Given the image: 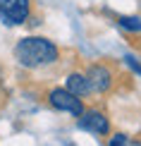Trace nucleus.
<instances>
[{
  "label": "nucleus",
  "mask_w": 141,
  "mask_h": 146,
  "mask_svg": "<svg viewBox=\"0 0 141 146\" xmlns=\"http://www.w3.org/2000/svg\"><path fill=\"white\" fill-rule=\"evenodd\" d=\"M48 103H50L55 110L72 113L74 117H79V115L84 113V103H81V98L72 96L67 89H53L50 94H48Z\"/></svg>",
  "instance_id": "obj_3"
},
{
  "label": "nucleus",
  "mask_w": 141,
  "mask_h": 146,
  "mask_svg": "<svg viewBox=\"0 0 141 146\" xmlns=\"http://www.w3.org/2000/svg\"><path fill=\"white\" fill-rule=\"evenodd\" d=\"M31 17V0H0V22L19 27Z\"/></svg>",
  "instance_id": "obj_2"
},
{
  "label": "nucleus",
  "mask_w": 141,
  "mask_h": 146,
  "mask_svg": "<svg viewBox=\"0 0 141 146\" xmlns=\"http://www.w3.org/2000/svg\"><path fill=\"white\" fill-rule=\"evenodd\" d=\"M117 27H122L124 31H132V34H141V17H117Z\"/></svg>",
  "instance_id": "obj_7"
},
{
  "label": "nucleus",
  "mask_w": 141,
  "mask_h": 146,
  "mask_svg": "<svg viewBox=\"0 0 141 146\" xmlns=\"http://www.w3.org/2000/svg\"><path fill=\"white\" fill-rule=\"evenodd\" d=\"M86 77L91 82V89H96V91H108L110 86H113V72H110V67L103 65V62L91 65Z\"/></svg>",
  "instance_id": "obj_5"
},
{
  "label": "nucleus",
  "mask_w": 141,
  "mask_h": 146,
  "mask_svg": "<svg viewBox=\"0 0 141 146\" xmlns=\"http://www.w3.org/2000/svg\"><path fill=\"white\" fill-rule=\"evenodd\" d=\"M127 146H141V141H129V139H127Z\"/></svg>",
  "instance_id": "obj_9"
},
{
  "label": "nucleus",
  "mask_w": 141,
  "mask_h": 146,
  "mask_svg": "<svg viewBox=\"0 0 141 146\" xmlns=\"http://www.w3.org/2000/svg\"><path fill=\"white\" fill-rule=\"evenodd\" d=\"M58 55H60L58 46L53 41L43 38V36H24L15 46V60L22 67H29V70L48 67L58 60Z\"/></svg>",
  "instance_id": "obj_1"
},
{
  "label": "nucleus",
  "mask_w": 141,
  "mask_h": 146,
  "mask_svg": "<svg viewBox=\"0 0 141 146\" xmlns=\"http://www.w3.org/2000/svg\"><path fill=\"white\" fill-rule=\"evenodd\" d=\"M108 146H127V137L124 134H113L110 141H108Z\"/></svg>",
  "instance_id": "obj_8"
},
{
  "label": "nucleus",
  "mask_w": 141,
  "mask_h": 146,
  "mask_svg": "<svg viewBox=\"0 0 141 146\" xmlns=\"http://www.w3.org/2000/svg\"><path fill=\"white\" fill-rule=\"evenodd\" d=\"M79 127L91 132V134H101V137L110 132V122L101 110H84L79 115Z\"/></svg>",
  "instance_id": "obj_4"
},
{
  "label": "nucleus",
  "mask_w": 141,
  "mask_h": 146,
  "mask_svg": "<svg viewBox=\"0 0 141 146\" xmlns=\"http://www.w3.org/2000/svg\"><path fill=\"white\" fill-rule=\"evenodd\" d=\"M67 91H70L72 96H77V98H84V96H89L91 91V82L86 74H81V72H72L70 77H67Z\"/></svg>",
  "instance_id": "obj_6"
}]
</instances>
